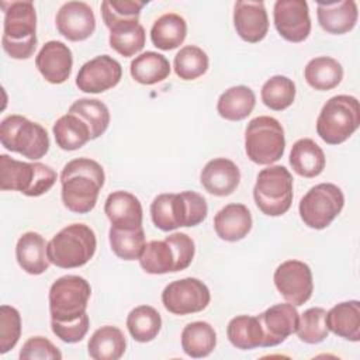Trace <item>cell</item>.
Wrapping results in <instances>:
<instances>
[{
  "label": "cell",
  "mask_w": 360,
  "mask_h": 360,
  "mask_svg": "<svg viewBox=\"0 0 360 360\" xmlns=\"http://www.w3.org/2000/svg\"><path fill=\"white\" fill-rule=\"evenodd\" d=\"M104 180V169L96 160L77 158L68 162L60 173L63 205L76 214L90 212L96 207Z\"/></svg>",
  "instance_id": "1"
},
{
  "label": "cell",
  "mask_w": 360,
  "mask_h": 360,
  "mask_svg": "<svg viewBox=\"0 0 360 360\" xmlns=\"http://www.w3.org/2000/svg\"><path fill=\"white\" fill-rule=\"evenodd\" d=\"M207 212L205 198L195 191L159 194L150 204L152 222L165 232L179 226H197L205 219Z\"/></svg>",
  "instance_id": "2"
},
{
  "label": "cell",
  "mask_w": 360,
  "mask_h": 360,
  "mask_svg": "<svg viewBox=\"0 0 360 360\" xmlns=\"http://www.w3.org/2000/svg\"><path fill=\"white\" fill-rule=\"evenodd\" d=\"M4 8L1 45L13 59H28L37 48V13L32 1H11Z\"/></svg>",
  "instance_id": "3"
},
{
  "label": "cell",
  "mask_w": 360,
  "mask_h": 360,
  "mask_svg": "<svg viewBox=\"0 0 360 360\" xmlns=\"http://www.w3.org/2000/svg\"><path fill=\"white\" fill-rule=\"evenodd\" d=\"M56 172L44 163L21 162L0 155V188L20 191L28 197L45 194L56 183Z\"/></svg>",
  "instance_id": "4"
},
{
  "label": "cell",
  "mask_w": 360,
  "mask_h": 360,
  "mask_svg": "<svg viewBox=\"0 0 360 360\" xmlns=\"http://www.w3.org/2000/svg\"><path fill=\"white\" fill-rule=\"evenodd\" d=\"M94 231L84 224H70L48 242V257L60 269L84 266L96 253Z\"/></svg>",
  "instance_id": "5"
},
{
  "label": "cell",
  "mask_w": 360,
  "mask_h": 360,
  "mask_svg": "<svg viewBox=\"0 0 360 360\" xmlns=\"http://www.w3.org/2000/svg\"><path fill=\"white\" fill-rule=\"evenodd\" d=\"M360 125V104L353 96L330 97L316 120L319 138L329 145H339L349 139Z\"/></svg>",
  "instance_id": "6"
},
{
  "label": "cell",
  "mask_w": 360,
  "mask_h": 360,
  "mask_svg": "<svg viewBox=\"0 0 360 360\" xmlns=\"http://www.w3.org/2000/svg\"><path fill=\"white\" fill-rule=\"evenodd\" d=\"M0 142L27 159L38 160L49 150V136L46 129L38 122H32L22 115H8L0 124Z\"/></svg>",
  "instance_id": "7"
},
{
  "label": "cell",
  "mask_w": 360,
  "mask_h": 360,
  "mask_svg": "<svg viewBox=\"0 0 360 360\" xmlns=\"http://www.w3.org/2000/svg\"><path fill=\"white\" fill-rule=\"evenodd\" d=\"M292 176L284 166H269L259 172L253 187L257 208L269 217L285 214L292 202Z\"/></svg>",
  "instance_id": "8"
},
{
  "label": "cell",
  "mask_w": 360,
  "mask_h": 360,
  "mask_svg": "<svg viewBox=\"0 0 360 360\" xmlns=\"http://www.w3.org/2000/svg\"><path fill=\"white\" fill-rule=\"evenodd\" d=\"M284 149V129L278 120L260 115L249 121L245 131V150L253 163L271 165L283 156Z\"/></svg>",
  "instance_id": "9"
},
{
  "label": "cell",
  "mask_w": 360,
  "mask_h": 360,
  "mask_svg": "<svg viewBox=\"0 0 360 360\" xmlns=\"http://www.w3.org/2000/svg\"><path fill=\"white\" fill-rule=\"evenodd\" d=\"M91 295L89 281L80 276L68 274L53 281L49 288L51 321L70 322L86 314Z\"/></svg>",
  "instance_id": "10"
},
{
  "label": "cell",
  "mask_w": 360,
  "mask_h": 360,
  "mask_svg": "<svg viewBox=\"0 0 360 360\" xmlns=\"http://www.w3.org/2000/svg\"><path fill=\"white\" fill-rule=\"evenodd\" d=\"M345 205L342 190L333 183H319L301 198L298 211L302 222L312 229H323L340 214Z\"/></svg>",
  "instance_id": "11"
},
{
  "label": "cell",
  "mask_w": 360,
  "mask_h": 360,
  "mask_svg": "<svg viewBox=\"0 0 360 360\" xmlns=\"http://www.w3.org/2000/svg\"><path fill=\"white\" fill-rule=\"evenodd\" d=\"M210 301L211 294L208 287L194 277L172 281L162 292L163 307L174 315L201 312L208 307Z\"/></svg>",
  "instance_id": "12"
},
{
  "label": "cell",
  "mask_w": 360,
  "mask_h": 360,
  "mask_svg": "<svg viewBox=\"0 0 360 360\" xmlns=\"http://www.w3.org/2000/svg\"><path fill=\"white\" fill-rule=\"evenodd\" d=\"M274 285L283 298L300 307L305 304L314 291L312 271L309 266L301 260H285L274 271Z\"/></svg>",
  "instance_id": "13"
},
{
  "label": "cell",
  "mask_w": 360,
  "mask_h": 360,
  "mask_svg": "<svg viewBox=\"0 0 360 360\" xmlns=\"http://www.w3.org/2000/svg\"><path fill=\"white\" fill-rule=\"evenodd\" d=\"M273 20L276 30L285 41L302 42L311 32L309 8L305 0L276 1Z\"/></svg>",
  "instance_id": "14"
},
{
  "label": "cell",
  "mask_w": 360,
  "mask_h": 360,
  "mask_svg": "<svg viewBox=\"0 0 360 360\" xmlns=\"http://www.w3.org/2000/svg\"><path fill=\"white\" fill-rule=\"evenodd\" d=\"M122 77V68L110 55H100L87 60L76 76V86L84 93H103L115 87Z\"/></svg>",
  "instance_id": "15"
},
{
  "label": "cell",
  "mask_w": 360,
  "mask_h": 360,
  "mask_svg": "<svg viewBox=\"0 0 360 360\" xmlns=\"http://www.w3.org/2000/svg\"><path fill=\"white\" fill-rule=\"evenodd\" d=\"M300 314L292 304H277L262 312L257 319L263 329L262 347H273L295 333Z\"/></svg>",
  "instance_id": "16"
},
{
  "label": "cell",
  "mask_w": 360,
  "mask_h": 360,
  "mask_svg": "<svg viewBox=\"0 0 360 360\" xmlns=\"http://www.w3.org/2000/svg\"><path fill=\"white\" fill-rule=\"evenodd\" d=\"M56 28L66 39L77 42L87 39L96 30V17L84 1H68L56 13Z\"/></svg>",
  "instance_id": "17"
},
{
  "label": "cell",
  "mask_w": 360,
  "mask_h": 360,
  "mask_svg": "<svg viewBox=\"0 0 360 360\" xmlns=\"http://www.w3.org/2000/svg\"><path fill=\"white\" fill-rule=\"evenodd\" d=\"M35 66L48 83L62 84L72 73V51L60 41H48L39 49L35 58Z\"/></svg>",
  "instance_id": "18"
},
{
  "label": "cell",
  "mask_w": 360,
  "mask_h": 360,
  "mask_svg": "<svg viewBox=\"0 0 360 360\" xmlns=\"http://www.w3.org/2000/svg\"><path fill=\"white\" fill-rule=\"evenodd\" d=\"M236 34L246 42L262 41L269 31V17L263 1H236L233 6Z\"/></svg>",
  "instance_id": "19"
},
{
  "label": "cell",
  "mask_w": 360,
  "mask_h": 360,
  "mask_svg": "<svg viewBox=\"0 0 360 360\" xmlns=\"http://www.w3.org/2000/svg\"><path fill=\"white\" fill-rule=\"evenodd\" d=\"M200 181L205 191L217 197L232 194L240 181L239 167L226 158L210 160L200 174Z\"/></svg>",
  "instance_id": "20"
},
{
  "label": "cell",
  "mask_w": 360,
  "mask_h": 360,
  "mask_svg": "<svg viewBox=\"0 0 360 360\" xmlns=\"http://www.w3.org/2000/svg\"><path fill=\"white\" fill-rule=\"evenodd\" d=\"M318 22L323 31L335 35L352 31L357 22V3L353 0L319 1L316 4Z\"/></svg>",
  "instance_id": "21"
},
{
  "label": "cell",
  "mask_w": 360,
  "mask_h": 360,
  "mask_svg": "<svg viewBox=\"0 0 360 360\" xmlns=\"http://www.w3.org/2000/svg\"><path fill=\"white\" fill-rule=\"evenodd\" d=\"M104 212L112 226L132 229L142 226V205L138 197L128 191L111 193L104 204Z\"/></svg>",
  "instance_id": "22"
},
{
  "label": "cell",
  "mask_w": 360,
  "mask_h": 360,
  "mask_svg": "<svg viewBox=\"0 0 360 360\" xmlns=\"http://www.w3.org/2000/svg\"><path fill=\"white\" fill-rule=\"evenodd\" d=\"M252 214L245 204H228L214 217L217 235L226 242L243 239L252 229Z\"/></svg>",
  "instance_id": "23"
},
{
  "label": "cell",
  "mask_w": 360,
  "mask_h": 360,
  "mask_svg": "<svg viewBox=\"0 0 360 360\" xmlns=\"http://www.w3.org/2000/svg\"><path fill=\"white\" fill-rule=\"evenodd\" d=\"M15 257L20 267L32 276L45 273L49 269L48 243L37 232H25L15 246Z\"/></svg>",
  "instance_id": "24"
},
{
  "label": "cell",
  "mask_w": 360,
  "mask_h": 360,
  "mask_svg": "<svg viewBox=\"0 0 360 360\" xmlns=\"http://www.w3.org/2000/svg\"><path fill=\"white\" fill-rule=\"evenodd\" d=\"M326 328L347 340H360V302L357 300L345 301L332 307L325 315Z\"/></svg>",
  "instance_id": "25"
},
{
  "label": "cell",
  "mask_w": 360,
  "mask_h": 360,
  "mask_svg": "<svg viewBox=\"0 0 360 360\" xmlns=\"http://www.w3.org/2000/svg\"><path fill=\"white\" fill-rule=\"evenodd\" d=\"M325 163V153L315 141L302 138L294 142L290 152V165L298 176L316 177L323 172Z\"/></svg>",
  "instance_id": "26"
},
{
  "label": "cell",
  "mask_w": 360,
  "mask_h": 360,
  "mask_svg": "<svg viewBox=\"0 0 360 360\" xmlns=\"http://www.w3.org/2000/svg\"><path fill=\"white\" fill-rule=\"evenodd\" d=\"M127 349V340L120 328L105 325L98 328L87 343V353L94 360H118Z\"/></svg>",
  "instance_id": "27"
},
{
  "label": "cell",
  "mask_w": 360,
  "mask_h": 360,
  "mask_svg": "<svg viewBox=\"0 0 360 360\" xmlns=\"http://www.w3.org/2000/svg\"><path fill=\"white\" fill-rule=\"evenodd\" d=\"M187 35L186 20L176 13L160 15L150 28L152 44L162 51H172L180 46Z\"/></svg>",
  "instance_id": "28"
},
{
  "label": "cell",
  "mask_w": 360,
  "mask_h": 360,
  "mask_svg": "<svg viewBox=\"0 0 360 360\" xmlns=\"http://www.w3.org/2000/svg\"><path fill=\"white\" fill-rule=\"evenodd\" d=\"M256 96L248 86H233L225 90L217 103L218 114L228 121H242L253 111Z\"/></svg>",
  "instance_id": "29"
},
{
  "label": "cell",
  "mask_w": 360,
  "mask_h": 360,
  "mask_svg": "<svg viewBox=\"0 0 360 360\" xmlns=\"http://www.w3.org/2000/svg\"><path fill=\"white\" fill-rule=\"evenodd\" d=\"M304 77L315 90H332L342 82L343 68L330 56H318L307 63Z\"/></svg>",
  "instance_id": "30"
},
{
  "label": "cell",
  "mask_w": 360,
  "mask_h": 360,
  "mask_svg": "<svg viewBox=\"0 0 360 360\" xmlns=\"http://www.w3.org/2000/svg\"><path fill=\"white\" fill-rule=\"evenodd\" d=\"M217 346L215 329L204 321H195L184 326L181 332L183 352L193 357H207Z\"/></svg>",
  "instance_id": "31"
},
{
  "label": "cell",
  "mask_w": 360,
  "mask_h": 360,
  "mask_svg": "<svg viewBox=\"0 0 360 360\" xmlns=\"http://www.w3.org/2000/svg\"><path fill=\"white\" fill-rule=\"evenodd\" d=\"M52 132L56 145L63 150H76L91 139L87 124L80 117L70 112L56 120Z\"/></svg>",
  "instance_id": "32"
},
{
  "label": "cell",
  "mask_w": 360,
  "mask_h": 360,
  "mask_svg": "<svg viewBox=\"0 0 360 360\" xmlns=\"http://www.w3.org/2000/svg\"><path fill=\"white\" fill-rule=\"evenodd\" d=\"M131 76L141 84H156L170 75V63L162 53L146 51L131 62Z\"/></svg>",
  "instance_id": "33"
},
{
  "label": "cell",
  "mask_w": 360,
  "mask_h": 360,
  "mask_svg": "<svg viewBox=\"0 0 360 360\" xmlns=\"http://www.w3.org/2000/svg\"><path fill=\"white\" fill-rule=\"evenodd\" d=\"M110 30V46L124 58L136 55L145 46V30L139 21L115 24Z\"/></svg>",
  "instance_id": "34"
},
{
  "label": "cell",
  "mask_w": 360,
  "mask_h": 360,
  "mask_svg": "<svg viewBox=\"0 0 360 360\" xmlns=\"http://www.w3.org/2000/svg\"><path fill=\"white\" fill-rule=\"evenodd\" d=\"M226 336L240 350H252L263 345V329L257 316L239 315L232 318L226 326Z\"/></svg>",
  "instance_id": "35"
},
{
  "label": "cell",
  "mask_w": 360,
  "mask_h": 360,
  "mask_svg": "<svg viewBox=\"0 0 360 360\" xmlns=\"http://www.w3.org/2000/svg\"><path fill=\"white\" fill-rule=\"evenodd\" d=\"M162 328L160 314L150 305H139L127 316V329L134 340L146 343L153 340Z\"/></svg>",
  "instance_id": "36"
},
{
  "label": "cell",
  "mask_w": 360,
  "mask_h": 360,
  "mask_svg": "<svg viewBox=\"0 0 360 360\" xmlns=\"http://www.w3.org/2000/svg\"><path fill=\"white\" fill-rule=\"evenodd\" d=\"M111 250L122 260H139L145 248V232L142 226L122 229L112 226L108 231Z\"/></svg>",
  "instance_id": "37"
},
{
  "label": "cell",
  "mask_w": 360,
  "mask_h": 360,
  "mask_svg": "<svg viewBox=\"0 0 360 360\" xmlns=\"http://www.w3.org/2000/svg\"><path fill=\"white\" fill-rule=\"evenodd\" d=\"M69 112L80 117L87 124L91 139H97L108 128V107L97 98H79L69 107Z\"/></svg>",
  "instance_id": "38"
},
{
  "label": "cell",
  "mask_w": 360,
  "mask_h": 360,
  "mask_svg": "<svg viewBox=\"0 0 360 360\" xmlns=\"http://www.w3.org/2000/svg\"><path fill=\"white\" fill-rule=\"evenodd\" d=\"M139 264L149 274L176 273L174 252L166 240L148 242L139 257Z\"/></svg>",
  "instance_id": "39"
},
{
  "label": "cell",
  "mask_w": 360,
  "mask_h": 360,
  "mask_svg": "<svg viewBox=\"0 0 360 360\" xmlns=\"http://www.w3.org/2000/svg\"><path fill=\"white\" fill-rule=\"evenodd\" d=\"M260 97L267 108L273 111H283L294 103L295 84L287 76H271L262 86Z\"/></svg>",
  "instance_id": "40"
},
{
  "label": "cell",
  "mask_w": 360,
  "mask_h": 360,
  "mask_svg": "<svg viewBox=\"0 0 360 360\" xmlns=\"http://www.w3.org/2000/svg\"><path fill=\"white\" fill-rule=\"evenodd\" d=\"M208 55L195 45L183 46L174 56V72L183 80H194L208 69Z\"/></svg>",
  "instance_id": "41"
},
{
  "label": "cell",
  "mask_w": 360,
  "mask_h": 360,
  "mask_svg": "<svg viewBox=\"0 0 360 360\" xmlns=\"http://www.w3.org/2000/svg\"><path fill=\"white\" fill-rule=\"evenodd\" d=\"M325 315L326 311L321 307L308 308L300 315L295 333L301 342L315 345L323 342L328 338L329 329L325 323Z\"/></svg>",
  "instance_id": "42"
},
{
  "label": "cell",
  "mask_w": 360,
  "mask_h": 360,
  "mask_svg": "<svg viewBox=\"0 0 360 360\" xmlns=\"http://www.w3.org/2000/svg\"><path fill=\"white\" fill-rule=\"evenodd\" d=\"M145 4L146 1L138 0H105L101 3L103 21L107 28L125 21H139Z\"/></svg>",
  "instance_id": "43"
},
{
  "label": "cell",
  "mask_w": 360,
  "mask_h": 360,
  "mask_svg": "<svg viewBox=\"0 0 360 360\" xmlns=\"http://www.w3.org/2000/svg\"><path fill=\"white\" fill-rule=\"evenodd\" d=\"M21 335V315L10 305L0 307V353L11 350Z\"/></svg>",
  "instance_id": "44"
},
{
  "label": "cell",
  "mask_w": 360,
  "mask_h": 360,
  "mask_svg": "<svg viewBox=\"0 0 360 360\" xmlns=\"http://www.w3.org/2000/svg\"><path fill=\"white\" fill-rule=\"evenodd\" d=\"M21 360H60V350L46 338L32 336L22 345L20 350Z\"/></svg>",
  "instance_id": "45"
},
{
  "label": "cell",
  "mask_w": 360,
  "mask_h": 360,
  "mask_svg": "<svg viewBox=\"0 0 360 360\" xmlns=\"http://www.w3.org/2000/svg\"><path fill=\"white\" fill-rule=\"evenodd\" d=\"M89 326H90V321H89L87 312L83 314L80 318L70 321V322L51 321L52 332L65 343L80 342L86 336Z\"/></svg>",
  "instance_id": "46"
},
{
  "label": "cell",
  "mask_w": 360,
  "mask_h": 360,
  "mask_svg": "<svg viewBox=\"0 0 360 360\" xmlns=\"http://www.w3.org/2000/svg\"><path fill=\"white\" fill-rule=\"evenodd\" d=\"M165 240L169 242V245L172 246V249L174 252L176 271H181V270L187 269L191 264L194 253H195L194 240L183 232L172 233V235L166 236Z\"/></svg>",
  "instance_id": "47"
}]
</instances>
